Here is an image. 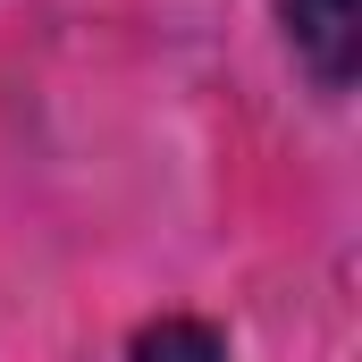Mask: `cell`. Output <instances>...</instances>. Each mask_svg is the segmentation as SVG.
<instances>
[{
  "label": "cell",
  "mask_w": 362,
  "mask_h": 362,
  "mask_svg": "<svg viewBox=\"0 0 362 362\" xmlns=\"http://www.w3.org/2000/svg\"><path fill=\"white\" fill-rule=\"evenodd\" d=\"M286 34L329 85H346L362 51V0H286Z\"/></svg>",
  "instance_id": "6da1fadb"
},
{
  "label": "cell",
  "mask_w": 362,
  "mask_h": 362,
  "mask_svg": "<svg viewBox=\"0 0 362 362\" xmlns=\"http://www.w3.org/2000/svg\"><path fill=\"white\" fill-rule=\"evenodd\" d=\"M135 362H228V346L202 320H160V329L135 337Z\"/></svg>",
  "instance_id": "7a4b0ae2"
}]
</instances>
